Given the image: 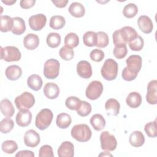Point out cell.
Instances as JSON below:
<instances>
[{"instance_id":"cell-1","label":"cell","mask_w":157,"mask_h":157,"mask_svg":"<svg viewBox=\"0 0 157 157\" xmlns=\"http://www.w3.org/2000/svg\"><path fill=\"white\" fill-rule=\"evenodd\" d=\"M138 36L136 31L131 26H124L114 31L112 35L113 42L115 46L126 45Z\"/></svg>"},{"instance_id":"cell-2","label":"cell","mask_w":157,"mask_h":157,"mask_svg":"<svg viewBox=\"0 0 157 157\" xmlns=\"http://www.w3.org/2000/svg\"><path fill=\"white\" fill-rule=\"evenodd\" d=\"M71 134L76 140L80 142H85L91 139L92 132L87 124H78L72 127Z\"/></svg>"},{"instance_id":"cell-3","label":"cell","mask_w":157,"mask_h":157,"mask_svg":"<svg viewBox=\"0 0 157 157\" xmlns=\"http://www.w3.org/2000/svg\"><path fill=\"white\" fill-rule=\"evenodd\" d=\"M118 71L117 63L112 58L106 59L101 69L102 77L106 80H113L116 78Z\"/></svg>"},{"instance_id":"cell-4","label":"cell","mask_w":157,"mask_h":157,"mask_svg":"<svg viewBox=\"0 0 157 157\" xmlns=\"http://www.w3.org/2000/svg\"><path fill=\"white\" fill-rule=\"evenodd\" d=\"M53 115L51 110L48 109H42L36 115L35 125L40 130L46 129L51 124Z\"/></svg>"},{"instance_id":"cell-5","label":"cell","mask_w":157,"mask_h":157,"mask_svg":"<svg viewBox=\"0 0 157 157\" xmlns=\"http://www.w3.org/2000/svg\"><path fill=\"white\" fill-rule=\"evenodd\" d=\"M15 104L18 110H28L35 103V98L31 93L25 91L15 99Z\"/></svg>"},{"instance_id":"cell-6","label":"cell","mask_w":157,"mask_h":157,"mask_svg":"<svg viewBox=\"0 0 157 157\" xmlns=\"http://www.w3.org/2000/svg\"><path fill=\"white\" fill-rule=\"evenodd\" d=\"M60 64L59 62L54 58L47 59L44 67V75L47 79L56 78L59 72Z\"/></svg>"},{"instance_id":"cell-7","label":"cell","mask_w":157,"mask_h":157,"mask_svg":"<svg viewBox=\"0 0 157 157\" xmlns=\"http://www.w3.org/2000/svg\"><path fill=\"white\" fill-rule=\"evenodd\" d=\"M1 59L7 62L18 61L20 59L21 54L19 49L14 46H7L1 47Z\"/></svg>"},{"instance_id":"cell-8","label":"cell","mask_w":157,"mask_h":157,"mask_svg":"<svg viewBox=\"0 0 157 157\" xmlns=\"http://www.w3.org/2000/svg\"><path fill=\"white\" fill-rule=\"evenodd\" d=\"M101 147L106 151H113L117 148V141L115 136L110 134L109 132L105 131L100 135Z\"/></svg>"},{"instance_id":"cell-9","label":"cell","mask_w":157,"mask_h":157,"mask_svg":"<svg viewBox=\"0 0 157 157\" xmlns=\"http://www.w3.org/2000/svg\"><path fill=\"white\" fill-rule=\"evenodd\" d=\"M103 91V85L98 80L91 82L86 88L85 94L88 99L90 100H96L99 98Z\"/></svg>"},{"instance_id":"cell-10","label":"cell","mask_w":157,"mask_h":157,"mask_svg":"<svg viewBox=\"0 0 157 157\" xmlns=\"http://www.w3.org/2000/svg\"><path fill=\"white\" fill-rule=\"evenodd\" d=\"M29 25L33 31H40L46 25L47 17L42 13L32 15L28 20Z\"/></svg>"},{"instance_id":"cell-11","label":"cell","mask_w":157,"mask_h":157,"mask_svg":"<svg viewBox=\"0 0 157 157\" xmlns=\"http://www.w3.org/2000/svg\"><path fill=\"white\" fill-rule=\"evenodd\" d=\"M128 69L136 74L140 71L142 64V59L140 56L137 55H132L129 56L126 60Z\"/></svg>"},{"instance_id":"cell-12","label":"cell","mask_w":157,"mask_h":157,"mask_svg":"<svg viewBox=\"0 0 157 157\" xmlns=\"http://www.w3.org/2000/svg\"><path fill=\"white\" fill-rule=\"evenodd\" d=\"M40 138L39 134L33 129L28 130L24 136V143L29 147L34 148L40 143Z\"/></svg>"},{"instance_id":"cell-13","label":"cell","mask_w":157,"mask_h":157,"mask_svg":"<svg viewBox=\"0 0 157 157\" xmlns=\"http://www.w3.org/2000/svg\"><path fill=\"white\" fill-rule=\"evenodd\" d=\"M147 102L151 105L157 103V81L156 80H151L147 85V93L146 94Z\"/></svg>"},{"instance_id":"cell-14","label":"cell","mask_w":157,"mask_h":157,"mask_svg":"<svg viewBox=\"0 0 157 157\" xmlns=\"http://www.w3.org/2000/svg\"><path fill=\"white\" fill-rule=\"evenodd\" d=\"M77 72L82 78H90L92 75V68L90 63L85 60L79 61L77 64Z\"/></svg>"},{"instance_id":"cell-15","label":"cell","mask_w":157,"mask_h":157,"mask_svg":"<svg viewBox=\"0 0 157 157\" xmlns=\"http://www.w3.org/2000/svg\"><path fill=\"white\" fill-rule=\"evenodd\" d=\"M16 123L20 127H26L32 120V113L28 110H20L16 115Z\"/></svg>"},{"instance_id":"cell-16","label":"cell","mask_w":157,"mask_h":157,"mask_svg":"<svg viewBox=\"0 0 157 157\" xmlns=\"http://www.w3.org/2000/svg\"><path fill=\"white\" fill-rule=\"evenodd\" d=\"M57 153L59 157H72L74 155V145L69 141H64L59 147Z\"/></svg>"},{"instance_id":"cell-17","label":"cell","mask_w":157,"mask_h":157,"mask_svg":"<svg viewBox=\"0 0 157 157\" xmlns=\"http://www.w3.org/2000/svg\"><path fill=\"white\" fill-rule=\"evenodd\" d=\"M137 25L140 31L145 34H149L153 31V22L150 18L147 15L140 16L137 20Z\"/></svg>"},{"instance_id":"cell-18","label":"cell","mask_w":157,"mask_h":157,"mask_svg":"<svg viewBox=\"0 0 157 157\" xmlns=\"http://www.w3.org/2000/svg\"><path fill=\"white\" fill-rule=\"evenodd\" d=\"M44 95L50 99H56L59 94V86L55 83H47L44 87Z\"/></svg>"},{"instance_id":"cell-19","label":"cell","mask_w":157,"mask_h":157,"mask_svg":"<svg viewBox=\"0 0 157 157\" xmlns=\"http://www.w3.org/2000/svg\"><path fill=\"white\" fill-rule=\"evenodd\" d=\"M39 37L35 34H28L23 39V45L28 50H33L39 46Z\"/></svg>"},{"instance_id":"cell-20","label":"cell","mask_w":157,"mask_h":157,"mask_svg":"<svg viewBox=\"0 0 157 157\" xmlns=\"http://www.w3.org/2000/svg\"><path fill=\"white\" fill-rule=\"evenodd\" d=\"M105 109L107 112V115L117 116L120 112V104L119 102L113 98L109 99L105 104Z\"/></svg>"},{"instance_id":"cell-21","label":"cell","mask_w":157,"mask_h":157,"mask_svg":"<svg viewBox=\"0 0 157 157\" xmlns=\"http://www.w3.org/2000/svg\"><path fill=\"white\" fill-rule=\"evenodd\" d=\"M6 77L10 80H17L22 75L21 68L17 65H11L8 66L5 71Z\"/></svg>"},{"instance_id":"cell-22","label":"cell","mask_w":157,"mask_h":157,"mask_svg":"<svg viewBox=\"0 0 157 157\" xmlns=\"http://www.w3.org/2000/svg\"><path fill=\"white\" fill-rule=\"evenodd\" d=\"M129 144L134 147H140L145 142V137L140 131H134L129 136Z\"/></svg>"},{"instance_id":"cell-23","label":"cell","mask_w":157,"mask_h":157,"mask_svg":"<svg viewBox=\"0 0 157 157\" xmlns=\"http://www.w3.org/2000/svg\"><path fill=\"white\" fill-rule=\"evenodd\" d=\"M70 14L76 18H80L84 16L85 13V9L81 3L74 2L71 4L68 9Z\"/></svg>"},{"instance_id":"cell-24","label":"cell","mask_w":157,"mask_h":157,"mask_svg":"<svg viewBox=\"0 0 157 157\" xmlns=\"http://www.w3.org/2000/svg\"><path fill=\"white\" fill-rule=\"evenodd\" d=\"M126 102L129 107L134 109L137 108L142 103V96L138 92H131L126 98Z\"/></svg>"},{"instance_id":"cell-25","label":"cell","mask_w":157,"mask_h":157,"mask_svg":"<svg viewBox=\"0 0 157 157\" xmlns=\"http://www.w3.org/2000/svg\"><path fill=\"white\" fill-rule=\"evenodd\" d=\"M0 109L2 113L6 117H12L13 115L15 110L13 105L8 99H4L0 102Z\"/></svg>"},{"instance_id":"cell-26","label":"cell","mask_w":157,"mask_h":157,"mask_svg":"<svg viewBox=\"0 0 157 157\" xmlns=\"http://www.w3.org/2000/svg\"><path fill=\"white\" fill-rule=\"evenodd\" d=\"M28 86L34 91L39 90L42 86L43 82L40 76L37 74H32L27 79Z\"/></svg>"},{"instance_id":"cell-27","label":"cell","mask_w":157,"mask_h":157,"mask_svg":"<svg viewBox=\"0 0 157 157\" xmlns=\"http://www.w3.org/2000/svg\"><path fill=\"white\" fill-rule=\"evenodd\" d=\"M90 122L93 128L96 131H101L105 126V120L103 116L101 114L96 113L93 115L90 120Z\"/></svg>"},{"instance_id":"cell-28","label":"cell","mask_w":157,"mask_h":157,"mask_svg":"<svg viewBox=\"0 0 157 157\" xmlns=\"http://www.w3.org/2000/svg\"><path fill=\"white\" fill-rule=\"evenodd\" d=\"M13 20V26L12 29L13 34L15 35H21L26 31V25L24 20L18 17L12 18Z\"/></svg>"},{"instance_id":"cell-29","label":"cell","mask_w":157,"mask_h":157,"mask_svg":"<svg viewBox=\"0 0 157 157\" xmlns=\"http://www.w3.org/2000/svg\"><path fill=\"white\" fill-rule=\"evenodd\" d=\"M71 117L66 113H60L56 117V125L61 129H66L68 128L71 124Z\"/></svg>"},{"instance_id":"cell-30","label":"cell","mask_w":157,"mask_h":157,"mask_svg":"<svg viewBox=\"0 0 157 157\" xmlns=\"http://www.w3.org/2000/svg\"><path fill=\"white\" fill-rule=\"evenodd\" d=\"M0 22V30L1 32L6 33L12 31L13 26V20L10 16L1 15Z\"/></svg>"},{"instance_id":"cell-31","label":"cell","mask_w":157,"mask_h":157,"mask_svg":"<svg viewBox=\"0 0 157 157\" xmlns=\"http://www.w3.org/2000/svg\"><path fill=\"white\" fill-rule=\"evenodd\" d=\"M66 24L65 18L61 15L52 16L50 20V26L53 29L59 30L64 27Z\"/></svg>"},{"instance_id":"cell-32","label":"cell","mask_w":157,"mask_h":157,"mask_svg":"<svg viewBox=\"0 0 157 157\" xmlns=\"http://www.w3.org/2000/svg\"><path fill=\"white\" fill-rule=\"evenodd\" d=\"M83 44L87 47L96 46L97 36L96 33L93 31H87L83 36Z\"/></svg>"},{"instance_id":"cell-33","label":"cell","mask_w":157,"mask_h":157,"mask_svg":"<svg viewBox=\"0 0 157 157\" xmlns=\"http://www.w3.org/2000/svg\"><path fill=\"white\" fill-rule=\"evenodd\" d=\"M61 36L56 33H51L47 35L46 42L48 47L56 48L61 44Z\"/></svg>"},{"instance_id":"cell-34","label":"cell","mask_w":157,"mask_h":157,"mask_svg":"<svg viewBox=\"0 0 157 157\" xmlns=\"http://www.w3.org/2000/svg\"><path fill=\"white\" fill-rule=\"evenodd\" d=\"M81 104L82 101L77 97L73 96L68 97L65 101L66 106L72 110H77L80 108Z\"/></svg>"},{"instance_id":"cell-35","label":"cell","mask_w":157,"mask_h":157,"mask_svg":"<svg viewBox=\"0 0 157 157\" xmlns=\"http://www.w3.org/2000/svg\"><path fill=\"white\" fill-rule=\"evenodd\" d=\"M1 148L6 153L12 154L18 149V145L14 140H7L2 142Z\"/></svg>"},{"instance_id":"cell-36","label":"cell","mask_w":157,"mask_h":157,"mask_svg":"<svg viewBox=\"0 0 157 157\" xmlns=\"http://www.w3.org/2000/svg\"><path fill=\"white\" fill-rule=\"evenodd\" d=\"M137 12L138 7L134 3H129L126 4L123 9V13L124 16L128 18H131L135 17Z\"/></svg>"},{"instance_id":"cell-37","label":"cell","mask_w":157,"mask_h":157,"mask_svg":"<svg viewBox=\"0 0 157 157\" xmlns=\"http://www.w3.org/2000/svg\"><path fill=\"white\" fill-rule=\"evenodd\" d=\"M79 43V38L74 33H68L64 37V44L66 45L71 47H76Z\"/></svg>"},{"instance_id":"cell-38","label":"cell","mask_w":157,"mask_h":157,"mask_svg":"<svg viewBox=\"0 0 157 157\" xmlns=\"http://www.w3.org/2000/svg\"><path fill=\"white\" fill-rule=\"evenodd\" d=\"M13 121L9 117L5 118L0 123L1 132L3 134H7L13 129Z\"/></svg>"},{"instance_id":"cell-39","label":"cell","mask_w":157,"mask_h":157,"mask_svg":"<svg viewBox=\"0 0 157 157\" xmlns=\"http://www.w3.org/2000/svg\"><path fill=\"white\" fill-rule=\"evenodd\" d=\"M59 54L63 59L65 61H70L74 56V52L72 48L64 45L60 48Z\"/></svg>"},{"instance_id":"cell-40","label":"cell","mask_w":157,"mask_h":157,"mask_svg":"<svg viewBox=\"0 0 157 157\" xmlns=\"http://www.w3.org/2000/svg\"><path fill=\"white\" fill-rule=\"evenodd\" d=\"M97 44L96 46L99 48H104L108 45L109 40L107 33L103 31H99L96 33Z\"/></svg>"},{"instance_id":"cell-41","label":"cell","mask_w":157,"mask_h":157,"mask_svg":"<svg viewBox=\"0 0 157 157\" xmlns=\"http://www.w3.org/2000/svg\"><path fill=\"white\" fill-rule=\"evenodd\" d=\"M144 130L149 137H156L157 136L156 130V120L147 123L144 127Z\"/></svg>"},{"instance_id":"cell-42","label":"cell","mask_w":157,"mask_h":157,"mask_svg":"<svg viewBox=\"0 0 157 157\" xmlns=\"http://www.w3.org/2000/svg\"><path fill=\"white\" fill-rule=\"evenodd\" d=\"M129 48L133 51H140L142 49L144 45V41L143 38L139 36L133 40L128 43Z\"/></svg>"},{"instance_id":"cell-43","label":"cell","mask_w":157,"mask_h":157,"mask_svg":"<svg viewBox=\"0 0 157 157\" xmlns=\"http://www.w3.org/2000/svg\"><path fill=\"white\" fill-rule=\"evenodd\" d=\"M91 105L86 101H82V104L80 108L77 110V114L80 117L88 116L91 112Z\"/></svg>"},{"instance_id":"cell-44","label":"cell","mask_w":157,"mask_h":157,"mask_svg":"<svg viewBox=\"0 0 157 157\" xmlns=\"http://www.w3.org/2000/svg\"><path fill=\"white\" fill-rule=\"evenodd\" d=\"M128 53L126 45H121L115 46L113 50V54L117 59H122L126 56Z\"/></svg>"},{"instance_id":"cell-45","label":"cell","mask_w":157,"mask_h":157,"mask_svg":"<svg viewBox=\"0 0 157 157\" xmlns=\"http://www.w3.org/2000/svg\"><path fill=\"white\" fill-rule=\"evenodd\" d=\"M104 53L100 49H94L90 53V57L92 61L95 62H100L104 58Z\"/></svg>"},{"instance_id":"cell-46","label":"cell","mask_w":157,"mask_h":157,"mask_svg":"<svg viewBox=\"0 0 157 157\" xmlns=\"http://www.w3.org/2000/svg\"><path fill=\"white\" fill-rule=\"evenodd\" d=\"M39 157H53L54 154L53 149L50 145H45L40 147L39 151Z\"/></svg>"},{"instance_id":"cell-47","label":"cell","mask_w":157,"mask_h":157,"mask_svg":"<svg viewBox=\"0 0 157 157\" xmlns=\"http://www.w3.org/2000/svg\"><path fill=\"white\" fill-rule=\"evenodd\" d=\"M137 74H136L130 71L127 67H125L122 71L121 76L124 80L129 82L134 80L137 77Z\"/></svg>"},{"instance_id":"cell-48","label":"cell","mask_w":157,"mask_h":157,"mask_svg":"<svg viewBox=\"0 0 157 157\" xmlns=\"http://www.w3.org/2000/svg\"><path fill=\"white\" fill-rule=\"evenodd\" d=\"M36 3L35 0H21L20 2V4L21 8L28 9L33 7Z\"/></svg>"},{"instance_id":"cell-49","label":"cell","mask_w":157,"mask_h":157,"mask_svg":"<svg viewBox=\"0 0 157 157\" xmlns=\"http://www.w3.org/2000/svg\"><path fill=\"white\" fill-rule=\"evenodd\" d=\"M16 157H21V156H28V157H34V154L32 151L30 150H21L19 151L16 155H15Z\"/></svg>"},{"instance_id":"cell-50","label":"cell","mask_w":157,"mask_h":157,"mask_svg":"<svg viewBox=\"0 0 157 157\" xmlns=\"http://www.w3.org/2000/svg\"><path fill=\"white\" fill-rule=\"evenodd\" d=\"M52 2L55 5L56 7L59 8H63L66 6L68 1L67 0H59V1H53L52 0Z\"/></svg>"},{"instance_id":"cell-51","label":"cell","mask_w":157,"mask_h":157,"mask_svg":"<svg viewBox=\"0 0 157 157\" xmlns=\"http://www.w3.org/2000/svg\"><path fill=\"white\" fill-rule=\"evenodd\" d=\"M16 0H2V2H3L4 4L8 5V6H11L12 4H13L14 3L16 2Z\"/></svg>"}]
</instances>
